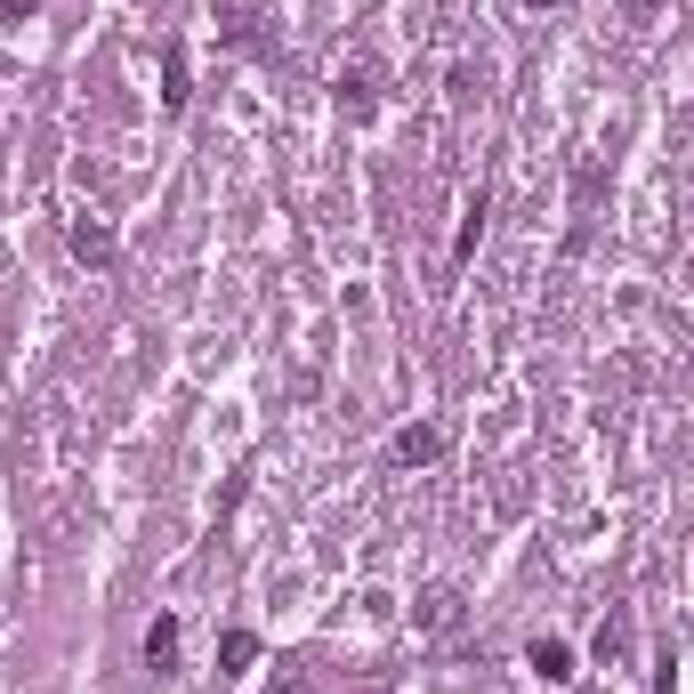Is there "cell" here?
Masks as SVG:
<instances>
[{
    "label": "cell",
    "instance_id": "6da1fadb",
    "mask_svg": "<svg viewBox=\"0 0 694 694\" xmlns=\"http://www.w3.org/2000/svg\"><path fill=\"white\" fill-rule=\"evenodd\" d=\"M73 250H82L89 267H114V259H121V243H114L106 218H82V226H73Z\"/></svg>",
    "mask_w": 694,
    "mask_h": 694
},
{
    "label": "cell",
    "instance_id": "7a4b0ae2",
    "mask_svg": "<svg viewBox=\"0 0 694 694\" xmlns=\"http://www.w3.org/2000/svg\"><path fill=\"white\" fill-rule=\"evenodd\" d=\"M436 452H445V428H404V436H396V460H404V469H428Z\"/></svg>",
    "mask_w": 694,
    "mask_h": 694
},
{
    "label": "cell",
    "instance_id": "3957f363",
    "mask_svg": "<svg viewBox=\"0 0 694 694\" xmlns=\"http://www.w3.org/2000/svg\"><path fill=\"white\" fill-rule=\"evenodd\" d=\"M525 662H533V671H542L549 686H557V679H574V647H565V638H533V654H525Z\"/></svg>",
    "mask_w": 694,
    "mask_h": 694
},
{
    "label": "cell",
    "instance_id": "277c9868",
    "mask_svg": "<svg viewBox=\"0 0 694 694\" xmlns=\"http://www.w3.org/2000/svg\"><path fill=\"white\" fill-rule=\"evenodd\" d=\"M170 662H178V622L162 613V622L146 630V671H170Z\"/></svg>",
    "mask_w": 694,
    "mask_h": 694
},
{
    "label": "cell",
    "instance_id": "5b68a950",
    "mask_svg": "<svg viewBox=\"0 0 694 694\" xmlns=\"http://www.w3.org/2000/svg\"><path fill=\"white\" fill-rule=\"evenodd\" d=\"M420 622H428V630H452V622H460V598H452V589H428V598H420Z\"/></svg>",
    "mask_w": 694,
    "mask_h": 694
},
{
    "label": "cell",
    "instance_id": "8992f818",
    "mask_svg": "<svg viewBox=\"0 0 694 694\" xmlns=\"http://www.w3.org/2000/svg\"><path fill=\"white\" fill-rule=\"evenodd\" d=\"M250 654H259V638H250V630H226V638H218V662H226V671H243Z\"/></svg>",
    "mask_w": 694,
    "mask_h": 694
},
{
    "label": "cell",
    "instance_id": "52a82bcc",
    "mask_svg": "<svg viewBox=\"0 0 694 694\" xmlns=\"http://www.w3.org/2000/svg\"><path fill=\"white\" fill-rule=\"evenodd\" d=\"M162 82H170V89H162L170 106H186V57H178V41L162 49Z\"/></svg>",
    "mask_w": 694,
    "mask_h": 694
},
{
    "label": "cell",
    "instance_id": "ba28073f",
    "mask_svg": "<svg viewBox=\"0 0 694 694\" xmlns=\"http://www.w3.org/2000/svg\"><path fill=\"white\" fill-rule=\"evenodd\" d=\"M533 9H557V0H533Z\"/></svg>",
    "mask_w": 694,
    "mask_h": 694
}]
</instances>
